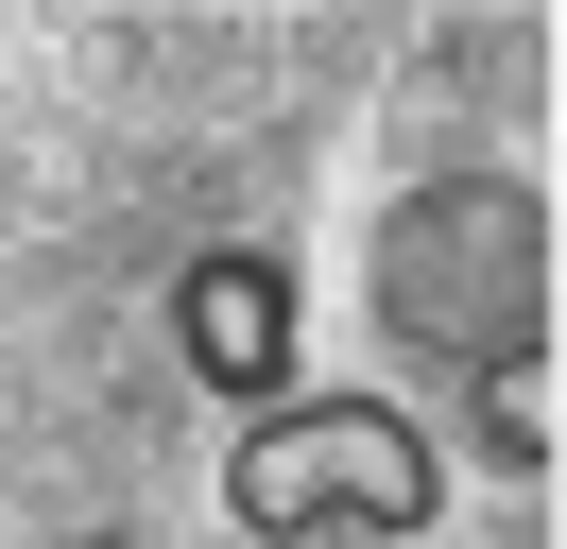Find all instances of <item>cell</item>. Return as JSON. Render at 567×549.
Masks as SVG:
<instances>
[{
    "instance_id": "3957f363",
    "label": "cell",
    "mask_w": 567,
    "mask_h": 549,
    "mask_svg": "<svg viewBox=\"0 0 567 549\" xmlns=\"http://www.w3.org/2000/svg\"><path fill=\"white\" fill-rule=\"evenodd\" d=\"M173 343H189V377L258 429V412L292 395V274L258 258V240H207V258L173 274Z\"/></svg>"
},
{
    "instance_id": "277c9868",
    "label": "cell",
    "mask_w": 567,
    "mask_h": 549,
    "mask_svg": "<svg viewBox=\"0 0 567 549\" xmlns=\"http://www.w3.org/2000/svg\"><path fill=\"white\" fill-rule=\"evenodd\" d=\"M464 412H482V464L498 480H550V395H533V377L516 395H464Z\"/></svg>"
},
{
    "instance_id": "7a4b0ae2",
    "label": "cell",
    "mask_w": 567,
    "mask_h": 549,
    "mask_svg": "<svg viewBox=\"0 0 567 549\" xmlns=\"http://www.w3.org/2000/svg\"><path fill=\"white\" fill-rule=\"evenodd\" d=\"M224 515H241L258 549H292V532L430 549V515H447V446H430L395 395H276L241 446H224Z\"/></svg>"
},
{
    "instance_id": "5b68a950",
    "label": "cell",
    "mask_w": 567,
    "mask_h": 549,
    "mask_svg": "<svg viewBox=\"0 0 567 549\" xmlns=\"http://www.w3.org/2000/svg\"><path fill=\"white\" fill-rule=\"evenodd\" d=\"M70 549H104V532H70Z\"/></svg>"
},
{
    "instance_id": "6da1fadb",
    "label": "cell",
    "mask_w": 567,
    "mask_h": 549,
    "mask_svg": "<svg viewBox=\"0 0 567 549\" xmlns=\"http://www.w3.org/2000/svg\"><path fill=\"white\" fill-rule=\"evenodd\" d=\"M361 309L395 327V361L464 377V395H516L550 377V189L533 172H413L361 240Z\"/></svg>"
}]
</instances>
